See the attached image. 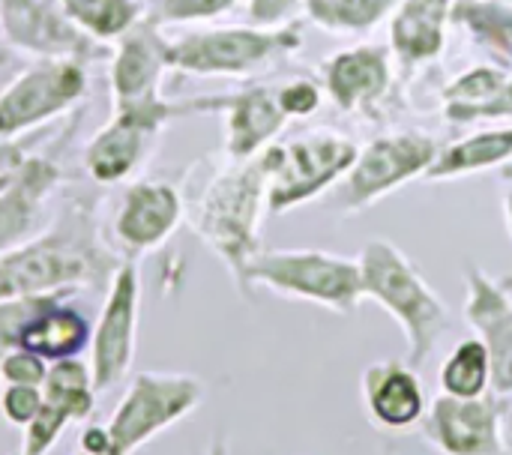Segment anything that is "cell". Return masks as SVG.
I'll use <instances>...</instances> for the list:
<instances>
[{"mask_svg": "<svg viewBox=\"0 0 512 455\" xmlns=\"http://www.w3.org/2000/svg\"><path fill=\"white\" fill-rule=\"evenodd\" d=\"M441 153L438 138L426 132H390L360 147L348 174L330 189V210L339 216H357L405 183L426 177L435 156Z\"/></svg>", "mask_w": 512, "mask_h": 455, "instance_id": "cell-8", "label": "cell"}, {"mask_svg": "<svg viewBox=\"0 0 512 455\" xmlns=\"http://www.w3.org/2000/svg\"><path fill=\"white\" fill-rule=\"evenodd\" d=\"M63 171L48 156H27L0 189V255L39 231L45 201L60 186Z\"/></svg>", "mask_w": 512, "mask_h": 455, "instance_id": "cell-21", "label": "cell"}, {"mask_svg": "<svg viewBox=\"0 0 512 455\" xmlns=\"http://www.w3.org/2000/svg\"><path fill=\"white\" fill-rule=\"evenodd\" d=\"M69 294L54 297L48 306H42L21 330L18 336V348L42 357L45 363H57V360H69V357H81V351L90 348V336L93 327L90 321L66 303Z\"/></svg>", "mask_w": 512, "mask_h": 455, "instance_id": "cell-23", "label": "cell"}, {"mask_svg": "<svg viewBox=\"0 0 512 455\" xmlns=\"http://www.w3.org/2000/svg\"><path fill=\"white\" fill-rule=\"evenodd\" d=\"M123 261L102 237L96 201L87 192H72L48 228L0 255V300L105 288Z\"/></svg>", "mask_w": 512, "mask_h": 455, "instance_id": "cell-1", "label": "cell"}, {"mask_svg": "<svg viewBox=\"0 0 512 455\" xmlns=\"http://www.w3.org/2000/svg\"><path fill=\"white\" fill-rule=\"evenodd\" d=\"M141 318V276L135 261H123L108 282L102 312L90 336V372L96 393L114 390L135 363Z\"/></svg>", "mask_w": 512, "mask_h": 455, "instance_id": "cell-11", "label": "cell"}, {"mask_svg": "<svg viewBox=\"0 0 512 455\" xmlns=\"http://www.w3.org/2000/svg\"><path fill=\"white\" fill-rule=\"evenodd\" d=\"M213 111H219V93L192 96L180 102H171L162 96L147 105L114 108L111 120L84 147V171L99 186L123 183L135 177V171L147 162L150 150L156 147L168 123L195 117V114H213Z\"/></svg>", "mask_w": 512, "mask_h": 455, "instance_id": "cell-5", "label": "cell"}, {"mask_svg": "<svg viewBox=\"0 0 512 455\" xmlns=\"http://www.w3.org/2000/svg\"><path fill=\"white\" fill-rule=\"evenodd\" d=\"M363 294L375 300L405 333L408 357L405 363L420 369L441 336L450 330V309L423 279L417 264L393 240H369L360 255Z\"/></svg>", "mask_w": 512, "mask_h": 455, "instance_id": "cell-3", "label": "cell"}, {"mask_svg": "<svg viewBox=\"0 0 512 455\" xmlns=\"http://www.w3.org/2000/svg\"><path fill=\"white\" fill-rule=\"evenodd\" d=\"M507 396L486 393L477 399H456L441 393L429 402L423 435L444 455H507Z\"/></svg>", "mask_w": 512, "mask_h": 455, "instance_id": "cell-12", "label": "cell"}, {"mask_svg": "<svg viewBox=\"0 0 512 455\" xmlns=\"http://www.w3.org/2000/svg\"><path fill=\"white\" fill-rule=\"evenodd\" d=\"M512 162V126L483 129L468 138H459L435 156L432 168L426 171L429 183H447L459 177H474L489 168H501Z\"/></svg>", "mask_w": 512, "mask_h": 455, "instance_id": "cell-25", "label": "cell"}, {"mask_svg": "<svg viewBox=\"0 0 512 455\" xmlns=\"http://www.w3.org/2000/svg\"><path fill=\"white\" fill-rule=\"evenodd\" d=\"M0 39L36 60L66 57L87 63L105 54V42L78 30L57 0H0Z\"/></svg>", "mask_w": 512, "mask_h": 455, "instance_id": "cell-13", "label": "cell"}, {"mask_svg": "<svg viewBox=\"0 0 512 455\" xmlns=\"http://www.w3.org/2000/svg\"><path fill=\"white\" fill-rule=\"evenodd\" d=\"M240 0H153L150 18L162 24H195V21H213L225 12H231Z\"/></svg>", "mask_w": 512, "mask_h": 455, "instance_id": "cell-29", "label": "cell"}, {"mask_svg": "<svg viewBox=\"0 0 512 455\" xmlns=\"http://www.w3.org/2000/svg\"><path fill=\"white\" fill-rule=\"evenodd\" d=\"M78 450L87 455H108L111 453V438H108V426L102 423H87L81 429L78 438Z\"/></svg>", "mask_w": 512, "mask_h": 455, "instance_id": "cell-36", "label": "cell"}, {"mask_svg": "<svg viewBox=\"0 0 512 455\" xmlns=\"http://www.w3.org/2000/svg\"><path fill=\"white\" fill-rule=\"evenodd\" d=\"M45 405L42 387H27V384H3L0 390V414L9 426L24 429Z\"/></svg>", "mask_w": 512, "mask_h": 455, "instance_id": "cell-31", "label": "cell"}, {"mask_svg": "<svg viewBox=\"0 0 512 455\" xmlns=\"http://www.w3.org/2000/svg\"><path fill=\"white\" fill-rule=\"evenodd\" d=\"M438 384L441 393L456 399H477L492 393V360L486 345L477 336L462 339L444 360Z\"/></svg>", "mask_w": 512, "mask_h": 455, "instance_id": "cell-27", "label": "cell"}, {"mask_svg": "<svg viewBox=\"0 0 512 455\" xmlns=\"http://www.w3.org/2000/svg\"><path fill=\"white\" fill-rule=\"evenodd\" d=\"M387 455H396V453H387Z\"/></svg>", "mask_w": 512, "mask_h": 455, "instance_id": "cell-42", "label": "cell"}, {"mask_svg": "<svg viewBox=\"0 0 512 455\" xmlns=\"http://www.w3.org/2000/svg\"><path fill=\"white\" fill-rule=\"evenodd\" d=\"M24 159H27L24 144H18V141H0V174L18 168Z\"/></svg>", "mask_w": 512, "mask_h": 455, "instance_id": "cell-37", "label": "cell"}, {"mask_svg": "<svg viewBox=\"0 0 512 455\" xmlns=\"http://www.w3.org/2000/svg\"><path fill=\"white\" fill-rule=\"evenodd\" d=\"M12 171H15V168H12ZM12 171H6V174H0V189H3V186H6V183L12 180Z\"/></svg>", "mask_w": 512, "mask_h": 455, "instance_id": "cell-40", "label": "cell"}, {"mask_svg": "<svg viewBox=\"0 0 512 455\" xmlns=\"http://www.w3.org/2000/svg\"><path fill=\"white\" fill-rule=\"evenodd\" d=\"M204 455H231L228 438H225V435H216V438L210 441V447H207V453Z\"/></svg>", "mask_w": 512, "mask_h": 455, "instance_id": "cell-38", "label": "cell"}, {"mask_svg": "<svg viewBox=\"0 0 512 455\" xmlns=\"http://www.w3.org/2000/svg\"><path fill=\"white\" fill-rule=\"evenodd\" d=\"M75 455H87V453H81V450H78V453H75Z\"/></svg>", "mask_w": 512, "mask_h": 455, "instance_id": "cell-41", "label": "cell"}, {"mask_svg": "<svg viewBox=\"0 0 512 455\" xmlns=\"http://www.w3.org/2000/svg\"><path fill=\"white\" fill-rule=\"evenodd\" d=\"M219 114L225 120V153L231 162L264 153L291 120L279 105V87L267 84L219 93Z\"/></svg>", "mask_w": 512, "mask_h": 455, "instance_id": "cell-20", "label": "cell"}, {"mask_svg": "<svg viewBox=\"0 0 512 455\" xmlns=\"http://www.w3.org/2000/svg\"><path fill=\"white\" fill-rule=\"evenodd\" d=\"M186 216L183 195L168 180H135L126 186L111 234L114 249L126 261H138L147 252L165 246Z\"/></svg>", "mask_w": 512, "mask_h": 455, "instance_id": "cell-14", "label": "cell"}, {"mask_svg": "<svg viewBox=\"0 0 512 455\" xmlns=\"http://www.w3.org/2000/svg\"><path fill=\"white\" fill-rule=\"evenodd\" d=\"M45 405L42 411L24 426V438L15 455H48L60 435L72 423H84L96 411V387H93V372L87 363L78 357L72 360H57L48 366L45 384Z\"/></svg>", "mask_w": 512, "mask_h": 455, "instance_id": "cell-15", "label": "cell"}, {"mask_svg": "<svg viewBox=\"0 0 512 455\" xmlns=\"http://www.w3.org/2000/svg\"><path fill=\"white\" fill-rule=\"evenodd\" d=\"M504 219H507V231H510L512 237V177L510 186H507V195H504Z\"/></svg>", "mask_w": 512, "mask_h": 455, "instance_id": "cell-39", "label": "cell"}, {"mask_svg": "<svg viewBox=\"0 0 512 455\" xmlns=\"http://www.w3.org/2000/svg\"><path fill=\"white\" fill-rule=\"evenodd\" d=\"M465 321L492 360V393L512 399V294L510 285L471 267L465 273Z\"/></svg>", "mask_w": 512, "mask_h": 455, "instance_id": "cell-17", "label": "cell"}, {"mask_svg": "<svg viewBox=\"0 0 512 455\" xmlns=\"http://www.w3.org/2000/svg\"><path fill=\"white\" fill-rule=\"evenodd\" d=\"M255 288L345 318H351L366 300L360 261L324 249H261L246 267L243 300H252Z\"/></svg>", "mask_w": 512, "mask_h": 455, "instance_id": "cell-4", "label": "cell"}, {"mask_svg": "<svg viewBox=\"0 0 512 455\" xmlns=\"http://www.w3.org/2000/svg\"><path fill=\"white\" fill-rule=\"evenodd\" d=\"M453 3L456 0H402L390 15V54L405 78L444 54Z\"/></svg>", "mask_w": 512, "mask_h": 455, "instance_id": "cell-22", "label": "cell"}, {"mask_svg": "<svg viewBox=\"0 0 512 455\" xmlns=\"http://www.w3.org/2000/svg\"><path fill=\"white\" fill-rule=\"evenodd\" d=\"M399 3L402 0H306L303 12L315 27L327 33L363 36L387 21Z\"/></svg>", "mask_w": 512, "mask_h": 455, "instance_id": "cell-26", "label": "cell"}, {"mask_svg": "<svg viewBox=\"0 0 512 455\" xmlns=\"http://www.w3.org/2000/svg\"><path fill=\"white\" fill-rule=\"evenodd\" d=\"M450 27L489 57V63L512 69V0H456Z\"/></svg>", "mask_w": 512, "mask_h": 455, "instance_id": "cell-24", "label": "cell"}, {"mask_svg": "<svg viewBox=\"0 0 512 455\" xmlns=\"http://www.w3.org/2000/svg\"><path fill=\"white\" fill-rule=\"evenodd\" d=\"M279 105L285 108V114L294 117H312L321 108V87L309 78L300 81H288L279 87Z\"/></svg>", "mask_w": 512, "mask_h": 455, "instance_id": "cell-33", "label": "cell"}, {"mask_svg": "<svg viewBox=\"0 0 512 455\" xmlns=\"http://www.w3.org/2000/svg\"><path fill=\"white\" fill-rule=\"evenodd\" d=\"M69 21L96 42H117L144 18L141 0H57Z\"/></svg>", "mask_w": 512, "mask_h": 455, "instance_id": "cell-28", "label": "cell"}, {"mask_svg": "<svg viewBox=\"0 0 512 455\" xmlns=\"http://www.w3.org/2000/svg\"><path fill=\"white\" fill-rule=\"evenodd\" d=\"M60 294H72V291H60ZM60 294H33V297H12V300H0V360L18 348V336L24 330V324L42 309L48 306L54 297Z\"/></svg>", "mask_w": 512, "mask_h": 455, "instance_id": "cell-30", "label": "cell"}, {"mask_svg": "<svg viewBox=\"0 0 512 455\" xmlns=\"http://www.w3.org/2000/svg\"><path fill=\"white\" fill-rule=\"evenodd\" d=\"M267 210V162L264 153L231 162L210 177L192 207V231L228 267L240 297L246 267L261 252V219Z\"/></svg>", "mask_w": 512, "mask_h": 455, "instance_id": "cell-2", "label": "cell"}, {"mask_svg": "<svg viewBox=\"0 0 512 455\" xmlns=\"http://www.w3.org/2000/svg\"><path fill=\"white\" fill-rule=\"evenodd\" d=\"M48 375V363L24 348L9 351L0 360V381L3 384H27V387H42Z\"/></svg>", "mask_w": 512, "mask_h": 455, "instance_id": "cell-32", "label": "cell"}, {"mask_svg": "<svg viewBox=\"0 0 512 455\" xmlns=\"http://www.w3.org/2000/svg\"><path fill=\"white\" fill-rule=\"evenodd\" d=\"M306 0H246L249 21L255 27H285L303 9Z\"/></svg>", "mask_w": 512, "mask_h": 455, "instance_id": "cell-34", "label": "cell"}, {"mask_svg": "<svg viewBox=\"0 0 512 455\" xmlns=\"http://www.w3.org/2000/svg\"><path fill=\"white\" fill-rule=\"evenodd\" d=\"M483 120H512V69L507 72L504 84L492 93V99L477 108L471 123H483Z\"/></svg>", "mask_w": 512, "mask_h": 455, "instance_id": "cell-35", "label": "cell"}, {"mask_svg": "<svg viewBox=\"0 0 512 455\" xmlns=\"http://www.w3.org/2000/svg\"><path fill=\"white\" fill-rule=\"evenodd\" d=\"M168 45L171 39L162 36L159 24L150 15H144L117 39L108 72L114 108L147 105L162 99V78L171 69Z\"/></svg>", "mask_w": 512, "mask_h": 455, "instance_id": "cell-16", "label": "cell"}, {"mask_svg": "<svg viewBox=\"0 0 512 455\" xmlns=\"http://www.w3.org/2000/svg\"><path fill=\"white\" fill-rule=\"evenodd\" d=\"M207 387L189 372H141L108 417L111 453L132 455L204 405Z\"/></svg>", "mask_w": 512, "mask_h": 455, "instance_id": "cell-9", "label": "cell"}, {"mask_svg": "<svg viewBox=\"0 0 512 455\" xmlns=\"http://www.w3.org/2000/svg\"><path fill=\"white\" fill-rule=\"evenodd\" d=\"M321 84L342 114H375L393 93V60L381 45H351L330 54Z\"/></svg>", "mask_w": 512, "mask_h": 455, "instance_id": "cell-18", "label": "cell"}, {"mask_svg": "<svg viewBox=\"0 0 512 455\" xmlns=\"http://www.w3.org/2000/svg\"><path fill=\"white\" fill-rule=\"evenodd\" d=\"M363 411L375 429L411 432L423 426L429 399L414 366L399 360H381L363 369L360 378Z\"/></svg>", "mask_w": 512, "mask_h": 455, "instance_id": "cell-19", "label": "cell"}, {"mask_svg": "<svg viewBox=\"0 0 512 455\" xmlns=\"http://www.w3.org/2000/svg\"><path fill=\"white\" fill-rule=\"evenodd\" d=\"M300 48L303 30L294 21L285 27H213L171 39L168 63L201 78H246Z\"/></svg>", "mask_w": 512, "mask_h": 455, "instance_id": "cell-6", "label": "cell"}, {"mask_svg": "<svg viewBox=\"0 0 512 455\" xmlns=\"http://www.w3.org/2000/svg\"><path fill=\"white\" fill-rule=\"evenodd\" d=\"M90 75L81 60L48 57L30 63L0 90V141H15L75 108L87 93Z\"/></svg>", "mask_w": 512, "mask_h": 455, "instance_id": "cell-10", "label": "cell"}, {"mask_svg": "<svg viewBox=\"0 0 512 455\" xmlns=\"http://www.w3.org/2000/svg\"><path fill=\"white\" fill-rule=\"evenodd\" d=\"M360 147L333 129H315L288 144H270L267 162V210L282 216L306 201L330 192L354 165Z\"/></svg>", "mask_w": 512, "mask_h": 455, "instance_id": "cell-7", "label": "cell"}]
</instances>
